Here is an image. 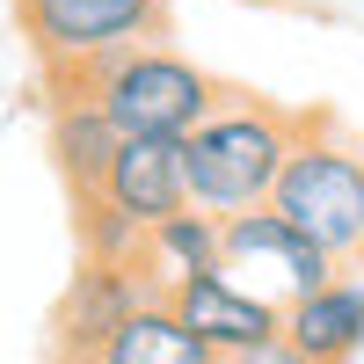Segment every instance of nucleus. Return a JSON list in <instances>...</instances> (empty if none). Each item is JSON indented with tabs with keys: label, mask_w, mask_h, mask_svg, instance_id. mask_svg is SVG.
<instances>
[{
	"label": "nucleus",
	"mask_w": 364,
	"mask_h": 364,
	"mask_svg": "<svg viewBox=\"0 0 364 364\" xmlns=\"http://www.w3.org/2000/svg\"><path fill=\"white\" fill-rule=\"evenodd\" d=\"M51 102H102V117L124 139H190L211 109L226 102V80H211L197 58H182L168 37L132 44L102 66L44 73Z\"/></svg>",
	"instance_id": "f257e3e1"
},
{
	"label": "nucleus",
	"mask_w": 364,
	"mask_h": 364,
	"mask_svg": "<svg viewBox=\"0 0 364 364\" xmlns=\"http://www.w3.org/2000/svg\"><path fill=\"white\" fill-rule=\"evenodd\" d=\"M306 109H284L269 95H240L226 87V102L204 117V124L182 139V175H190V204L211 219H233V211L269 204L277 175L299 146Z\"/></svg>",
	"instance_id": "f03ea898"
},
{
	"label": "nucleus",
	"mask_w": 364,
	"mask_h": 364,
	"mask_svg": "<svg viewBox=\"0 0 364 364\" xmlns=\"http://www.w3.org/2000/svg\"><path fill=\"white\" fill-rule=\"evenodd\" d=\"M269 204L350 269L364 255V146L343 139L328 109H306L299 146H291V161L277 175V190H269Z\"/></svg>",
	"instance_id": "7ed1b4c3"
},
{
	"label": "nucleus",
	"mask_w": 364,
	"mask_h": 364,
	"mask_svg": "<svg viewBox=\"0 0 364 364\" xmlns=\"http://www.w3.org/2000/svg\"><path fill=\"white\" fill-rule=\"evenodd\" d=\"M168 8L175 0H15V22L37 51V73H73L168 37Z\"/></svg>",
	"instance_id": "20e7f679"
},
{
	"label": "nucleus",
	"mask_w": 364,
	"mask_h": 364,
	"mask_svg": "<svg viewBox=\"0 0 364 364\" xmlns=\"http://www.w3.org/2000/svg\"><path fill=\"white\" fill-rule=\"evenodd\" d=\"M219 248H226V277L248 284L255 299H269V306H291V299L321 291L343 269L314 233H299L277 204H255V211L219 219Z\"/></svg>",
	"instance_id": "39448f33"
},
{
	"label": "nucleus",
	"mask_w": 364,
	"mask_h": 364,
	"mask_svg": "<svg viewBox=\"0 0 364 364\" xmlns=\"http://www.w3.org/2000/svg\"><path fill=\"white\" fill-rule=\"evenodd\" d=\"M146 299H154V284L139 277L132 262H102V255H80V269L66 277V291H58V314H51V343H58V364H87L117 328H124Z\"/></svg>",
	"instance_id": "423d86ee"
},
{
	"label": "nucleus",
	"mask_w": 364,
	"mask_h": 364,
	"mask_svg": "<svg viewBox=\"0 0 364 364\" xmlns=\"http://www.w3.org/2000/svg\"><path fill=\"white\" fill-rule=\"evenodd\" d=\"M168 306L182 314V328H190L197 343H211L219 357L255 350V343H269V336H284V306L255 299L248 284H233L226 269H211V277H190L182 291H168Z\"/></svg>",
	"instance_id": "0eeeda50"
},
{
	"label": "nucleus",
	"mask_w": 364,
	"mask_h": 364,
	"mask_svg": "<svg viewBox=\"0 0 364 364\" xmlns=\"http://www.w3.org/2000/svg\"><path fill=\"white\" fill-rule=\"evenodd\" d=\"M102 197L124 211L132 226H154L190 211V175H182V139H124L102 175Z\"/></svg>",
	"instance_id": "6e6552de"
},
{
	"label": "nucleus",
	"mask_w": 364,
	"mask_h": 364,
	"mask_svg": "<svg viewBox=\"0 0 364 364\" xmlns=\"http://www.w3.org/2000/svg\"><path fill=\"white\" fill-rule=\"evenodd\" d=\"M132 269L146 284H154V299L182 291L190 277H211V269H226V248H219V219L211 211H175V219H154L139 233V248H132Z\"/></svg>",
	"instance_id": "1a4fd4ad"
},
{
	"label": "nucleus",
	"mask_w": 364,
	"mask_h": 364,
	"mask_svg": "<svg viewBox=\"0 0 364 364\" xmlns=\"http://www.w3.org/2000/svg\"><path fill=\"white\" fill-rule=\"evenodd\" d=\"M284 343L306 350L314 364H350L364 350V277L336 269L321 291L291 299V306H284Z\"/></svg>",
	"instance_id": "9d476101"
},
{
	"label": "nucleus",
	"mask_w": 364,
	"mask_h": 364,
	"mask_svg": "<svg viewBox=\"0 0 364 364\" xmlns=\"http://www.w3.org/2000/svg\"><path fill=\"white\" fill-rule=\"evenodd\" d=\"M51 175H58V190H66V204L80 197H95L102 190V175L117 161V146H124V132L102 117V102H51Z\"/></svg>",
	"instance_id": "9b49d317"
},
{
	"label": "nucleus",
	"mask_w": 364,
	"mask_h": 364,
	"mask_svg": "<svg viewBox=\"0 0 364 364\" xmlns=\"http://www.w3.org/2000/svg\"><path fill=\"white\" fill-rule=\"evenodd\" d=\"M87 364H219V350L197 343L168 299H146V306L117 328V336L87 357Z\"/></svg>",
	"instance_id": "f8f14e48"
},
{
	"label": "nucleus",
	"mask_w": 364,
	"mask_h": 364,
	"mask_svg": "<svg viewBox=\"0 0 364 364\" xmlns=\"http://www.w3.org/2000/svg\"><path fill=\"white\" fill-rule=\"evenodd\" d=\"M219 364H314L306 350H291L284 336H269V343H255V350H233V357H219Z\"/></svg>",
	"instance_id": "ddd939ff"
},
{
	"label": "nucleus",
	"mask_w": 364,
	"mask_h": 364,
	"mask_svg": "<svg viewBox=\"0 0 364 364\" xmlns=\"http://www.w3.org/2000/svg\"><path fill=\"white\" fill-rule=\"evenodd\" d=\"M357 269H364V255H357Z\"/></svg>",
	"instance_id": "4468645a"
}]
</instances>
